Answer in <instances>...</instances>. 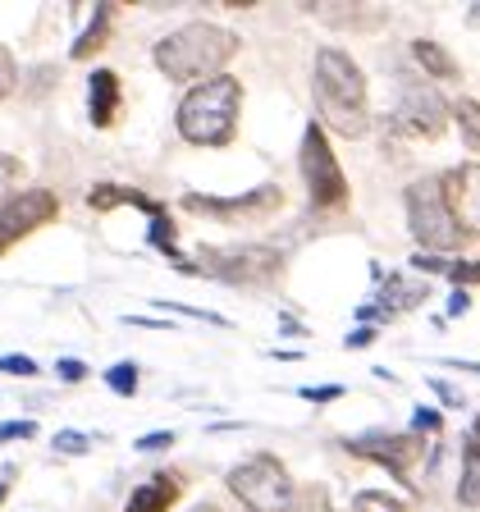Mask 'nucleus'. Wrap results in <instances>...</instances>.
I'll use <instances>...</instances> for the list:
<instances>
[{
    "label": "nucleus",
    "instance_id": "1",
    "mask_svg": "<svg viewBox=\"0 0 480 512\" xmlns=\"http://www.w3.org/2000/svg\"><path fill=\"white\" fill-rule=\"evenodd\" d=\"M316 106L320 119L343 133V138H362L371 128V115H366V78L357 69L348 51L339 46H325L316 55Z\"/></svg>",
    "mask_w": 480,
    "mask_h": 512
},
{
    "label": "nucleus",
    "instance_id": "2",
    "mask_svg": "<svg viewBox=\"0 0 480 512\" xmlns=\"http://www.w3.org/2000/svg\"><path fill=\"white\" fill-rule=\"evenodd\" d=\"M238 55V37L220 23H183L165 42H156L160 74L174 83H206Z\"/></svg>",
    "mask_w": 480,
    "mask_h": 512
},
{
    "label": "nucleus",
    "instance_id": "3",
    "mask_svg": "<svg viewBox=\"0 0 480 512\" xmlns=\"http://www.w3.org/2000/svg\"><path fill=\"white\" fill-rule=\"evenodd\" d=\"M238 101H243V83L229 74H215L183 96L174 124L192 147H224V142H234Z\"/></svg>",
    "mask_w": 480,
    "mask_h": 512
},
{
    "label": "nucleus",
    "instance_id": "4",
    "mask_svg": "<svg viewBox=\"0 0 480 512\" xmlns=\"http://www.w3.org/2000/svg\"><path fill=\"white\" fill-rule=\"evenodd\" d=\"M407 224H412L416 243L426 247L430 256L435 252H458L467 243L462 224L448 215L444 197H439V179H416L407 188Z\"/></svg>",
    "mask_w": 480,
    "mask_h": 512
},
{
    "label": "nucleus",
    "instance_id": "5",
    "mask_svg": "<svg viewBox=\"0 0 480 512\" xmlns=\"http://www.w3.org/2000/svg\"><path fill=\"white\" fill-rule=\"evenodd\" d=\"M229 490H234L252 512H288L293 508V480H288L284 462L270 458V453H256V458L238 462V467L229 471Z\"/></svg>",
    "mask_w": 480,
    "mask_h": 512
},
{
    "label": "nucleus",
    "instance_id": "6",
    "mask_svg": "<svg viewBox=\"0 0 480 512\" xmlns=\"http://www.w3.org/2000/svg\"><path fill=\"white\" fill-rule=\"evenodd\" d=\"M284 256L266 243H234V247H202V266L197 275H215L229 284H266L279 275Z\"/></svg>",
    "mask_w": 480,
    "mask_h": 512
},
{
    "label": "nucleus",
    "instance_id": "7",
    "mask_svg": "<svg viewBox=\"0 0 480 512\" xmlns=\"http://www.w3.org/2000/svg\"><path fill=\"white\" fill-rule=\"evenodd\" d=\"M302 174H307V188H311V202L316 206H343L348 202V179H343L339 160L330 151V138L320 124H307L302 133Z\"/></svg>",
    "mask_w": 480,
    "mask_h": 512
},
{
    "label": "nucleus",
    "instance_id": "8",
    "mask_svg": "<svg viewBox=\"0 0 480 512\" xmlns=\"http://www.w3.org/2000/svg\"><path fill=\"white\" fill-rule=\"evenodd\" d=\"M55 211H60L55 192H46V188H23V192H14L10 202L0 206V252H5V247H14L23 234H32V229L51 224Z\"/></svg>",
    "mask_w": 480,
    "mask_h": 512
},
{
    "label": "nucleus",
    "instance_id": "9",
    "mask_svg": "<svg viewBox=\"0 0 480 512\" xmlns=\"http://www.w3.org/2000/svg\"><path fill=\"white\" fill-rule=\"evenodd\" d=\"M444 96L426 83H403V101L394 110V128H403L407 138H439L444 128Z\"/></svg>",
    "mask_w": 480,
    "mask_h": 512
},
{
    "label": "nucleus",
    "instance_id": "10",
    "mask_svg": "<svg viewBox=\"0 0 480 512\" xmlns=\"http://www.w3.org/2000/svg\"><path fill=\"white\" fill-rule=\"evenodd\" d=\"M348 453L371 458V462H380V467H389L394 476H403V471L426 453V444L416 435H357V439H348Z\"/></svg>",
    "mask_w": 480,
    "mask_h": 512
},
{
    "label": "nucleus",
    "instance_id": "11",
    "mask_svg": "<svg viewBox=\"0 0 480 512\" xmlns=\"http://www.w3.org/2000/svg\"><path fill=\"white\" fill-rule=\"evenodd\" d=\"M476 183H480V165L476 160H467L462 170H453V174H444L439 179V197H444V206H448V215L462 224V234H476V220H480V211H476Z\"/></svg>",
    "mask_w": 480,
    "mask_h": 512
},
{
    "label": "nucleus",
    "instance_id": "12",
    "mask_svg": "<svg viewBox=\"0 0 480 512\" xmlns=\"http://www.w3.org/2000/svg\"><path fill=\"white\" fill-rule=\"evenodd\" d=\"M275 206H284V192L279 188H256L247 197H234V202H215V197H197V192L188 197V211H211V215H234V211L261 215V211H275Z\"/></svg>",
    "mask_w": 480,
    "mask_h": 512
},
{
    "label": "nucleus",
    "instance_id": "13",
    "mask_svg": "<svg viewBox=\"0 0 480 512\" xmlns=\"http://www.w3.org/2000/svg\"><path fill=\"white\" fill-rule=\"evenodd\" d=\"M174 499H179V476L160 471V476H151L147 485L128 494V512H170Z\"/></svg>",
    "mask_w": 480,
    "mask_h": 512
},
{
    "label": "nucleus",
    "instance_id": "14",
    "mask_svg": "<svg viewBox=\"0 0 480 512\" xmlns=\"http://www.w3.org/2000/svg\"><path fill=\"white\" fill-rule=\"evenodd\" d=\"M87 206L92 211H115V206H138V211H147L151 220L160 215V202H151L147 192H138V188H119V183H101V188H92L87 192Z\"/></svg>",
    "mask_w": 480,
    "mask_h": 512
},
{
    "label": "nucleus",
    "instance_id": "15",
    "mask_svg": "<svg viewBox=\"0 0 480 512\" xmlns=\"http://www.w3.org/2000/svg\"><path fill=\"white\" fill-rule=\"evenodd\" d=\"M115 110H119V74L96 69L92 74V124L106 128L110 119H115Z\"/></svg>",
    "mask_w": 480,
    "mask_h": 512
},
{
    "label": "nucleus",
    "instance_id": "16",
    "mask_svg": "<svg viewBox=\"0 0 480 512\" xmlns=\"http://www.w3.org/2000/svg\"><path fill=\"white\" fill-rule=\"evenodd\" d=\"M412 55H416V64L426 69V78H458V60L444 51L439 42H412Z\"/></svg>",
    "mask_w": 480,
    "mask_h": 512
},
{
    "label": "nucleus",
    "instance_id": "17",
    "mask_svg": "<svg viewBox=\"0 0 480 512\" xmlns=\"http://www.w3.org/2000/svg\"><path fill=\"white\" fill-rule=\"evenodd\" d=\"M421 298H426V288H421V284H407V279H389V284H384V293H380V307H384V316H394V311L421 307Z\"/></svg>",
    "mask_w": 480,
    "mask_h": 512
},
{
    "label": "nucleus",
    "instance_id": "18",
    "mask_svg": "<svg viewBox=\"0 0 480 512\" xmlns=\"http://www.w3.org/2000/svg\"><path fill=\"white\" fill-rule=\"evenodd\" d=\"M106 32H110V5H101V10H96V19H92V28L78 37L69 55H74V60H87L92 51H101V46H106Z\"/></svg>",
    "mask_w": 480,
    "mask_h": 512
},
{
    "label": "nucleus",
    "instance_id": "19",
    "mask_svg": "<svg viewBox=\"0 0 480 512\" xmlns=\"http://www.w3.org/2000/svg\"><path fill=\"white\" fill-rule=\"evenodd\" d=\"M458 499H462V508H476V503H480V458H476V444L467 448V476H462V485H458Z\"/></svg>",
    "mask_w": 480,
    "mask_h": 512
},
{
    "label": "nucleus",
    "instance_id": "20",
    "mask_svg": "<svg viewBox=\"0 0 480 512\" xmlns=\"http://www.w3.org/2000/svg\"><path fill=\"white\" fill-rule=\"evenodd\" d=\"M352 512H407L403 499H389L384 490H362L352 499Z\"/></svg>",
    "mask_w": 480,
    "mask_h": 512
},
{
    "label": "nucleus",
    "instance_id": "21",
    "mask_svg": "<svg viewBox=\"0 0 480 512\" xmlns=\"http://www.w3.org/2000/svg\"><path fill=\"white\" fill-rule=\"evenodd\" d=\"M106 384L115 389L119 398H133V394H138V366H133V362L110 366V371H106Z\"/></svg>",
    "mask_w": 480,
    "mask_h": 512
},
{
    "label": "nucleus",
    "instance_id": "22",
    "mask_svg": "<svg viewBox=\"0 0 480 512\" xmlns=\"http://www.w3.org/2000/svg\"><path fill=\"white\" fill-rule=\"evenodd\" d=\"M458 124H462V133H467V151H476L480 147V119H476V101H462L458 106Z\"/></svg>",
    "mask_w": 480,
    "mask_h": 512
},
{
    "label": "nucleus",
    "instance_id": "23",
    "mask_svg": "<svg viewBox=\"0 0 480 512\" xmlns=\"http://www.w3.org/2000/svg\"><path fill=\"white\" fill-rule=\"evenodd\" d=\"M87 448H92V439H87L83 430H60V435H55V453H69V458H83Z\"/></svg>",
    "mask_w": 480,
    "mask_h": 512
},
{
    "label": "nucleus",
    "instance_id": "24",
    "mask_svg": "<svg viewBox=\"0 0 480 512\" xmlns=\"http://www.w3.org/2000/svg\"><path fill=\"white\" fill-rule=\"evenodd\" d=\"M174 238H179L174 234V224L165 220V215H156V220H151V243H156L160 252H170V261H174Z\"/></svg>",
    "mask_w": 480,
    "mask_h": 512
},
{
    "label": "nucleus",
    "instance_id": "25",
    "mask_svg": "<svg viewBox=\"0 0 480 512\" xmlns=\"http://www.w3.org/2000/svg\"><path fill=\"white\" fill-rule=\"evenodd\" d=\"M14 83H19V64H14V55L0 46V96H10Z\"/></svg>",
    "mask_w": 480,
    "mask_h": 512
},
{
    "label": "nucleus",
    "instance_id": "26",
    "mask_svg": "<svg viewBox=\"0 0 480 512\" xmlns=\"http://www.w3.org/2000/svg\"><path fill=\"white\" fill-rule=\"evenodd\" d=\"M0 371L5 375H37V362L23 357V352H10V357H0Z\"/></svg>",
    "mask_w": 480,
    "mask_h": 512
},
{
    "label": "nucleus",
    "instance_id": "27",
    "mask_svg": "<svg viewBox=\"0 0 480 512\" xmlns=\"http://www.w3.org/2000/svg\"><path fill=\"white\" fill-rule=\"evenodd\" d=\"M174 444V430H151V435L138 439V453H160V448Z\"/></svg>",
    "mask_w": 480,
    "mask_h": 512
},
{
    "label": "nucleus",
    "instance_id": "28",
    "mask_svg": "<svg viewBox=\"0 0 480 512\" xmlns=\"http://www.w3.org/2000/svg\"><path fill=\"white\" fill-rule=\"evenodd\" d=\"M32 435H37L32 421H5V426H0V444H10V439H32Z\"/></svg>",
    "mask_w": 480,
    "mask_h": 512
},
{
    "label": "nucleus",
    "instance_id": "29",
    "mask_svg": "<svg viewBox=\"0 0 480 512\" xmlns=\"http://www.w3.org/2000/svg\"><path fill=\"white\" fill-rule=\"evenodd\" d=\"M307 403H339L343 398V384H325V389H302Z\"/></svg>",
    "mask_w": 480,
    "mask_h": 512
},
{
    "label": "nucleus",
    "instance_id": "30",
    "mask_svg": "<svg viewBox=\"0 0 480 512\" xmlns=\"http://www.w3.org/2000/svg\"><path fill=\"white\" fill-rule=\"evenodd\" d=\"M55 371H60V380H64V384H78V380H83V375H87V366L78 362V357H64V362L55 366Z\"/></svg>",
    "mask_w": 480,
    "mask_h": 512
},
{
    "label": "nucleus",
    "instance_id": "31",
    "mask_svg": "<svg viewBox=\"0 0 480 512\" xmlns=\"http://www.w3.org/2000/svg\"><path fill=\"white\" fill-rule=\"evenodd\" d=\"M430 389H435V394H439V398H444V403H448V407H467V398H462V394H458V389H453V384L435 380V384H430Z\"/></svg>",
    "mask_w": 480,
    "mask_h": 512
},
{
    "label": "nucleus",
    "instance_id": "32",
    "mask_svg": "<svg viewBox=\"0 0 480 512\" xmlns=\"http://www.w3.org/2000/svg\"><path fill=\"white\" fill-rule=\"evenodd\" d=\"M412 266H416V270H430V275H439V270H448V261H439V256L421 252V256H416V261H412Z\"/></svg>",
    "mask_w": 480,
    "mask_h": 512
},
{
    "label": "nucleus",
    "instance_id": "33",
    "mask_svg": "<svg viewBox=\"0 0 480 512\" xmlns=\"http://www.w3.org/2000/svg\"><path fill=\"white\" fill-rule=\"evenodd\" d=\"M462 311H471V293H467V288H458V293L448 298V316H462Z\"/></svg>",
    "mask_w": 480,
    "mask_h": 512
},
{
    "label": "nucleus",
    "instance_id": "34",
    "mask_svg": "<svg viewBox=\"0 0 480 512\" xmlns=\"http://www.w3.org/2000/svg\"><path fill=\"white\" fill-rule=\"evenodd\" d=\"M448 279H458V284H476V266L462 261V266H448Z\"/></svg>",
    "mask_w": 480,
    "mask_h": 512
},
{
    "label": "nucleus",
    "instance_id": "35",
    "mask_svg": "<svg viewBox=\"0 0 480 512\" xmlns=\"http://www.w3.org/2000/svg\"><path fill=\"white\" fill-rule=\"evenodd\" d=\"M416 430H430V435H435V430H439V412H426V407H421V412H416Z\"/></svg>",
    "mask_w": 480,
    "mask_h": 512
},
{
    "label": "nucleus",
    "instance_id": "36",
    "mask_svg": "<svg viewBox=\"0 0 480 512\" xmlns=\"http://www.w3.org/2000/svg\"><path fill=\"white\" fill-rule=\"evenodd\" d=\"M375 343V330H352L348 334V348H371Z\"/></svg>",
    "mask_w": 480,
    "mask_h": 512
},
{
    "label": "nucleus",
    "instance_id": "37",
    "mask_svg": "<svg viewBox=\"0 0 480 512\" xmlns=\"http://www.w3.org/2000/svg\"><path fill=\"white\" fill-rule=\"evenodd\" d=\"M311 512H330V508H325V494H320V490L311 494Z\"/></svg>",
    "mask_w": 480,
    "mask_h": 512
},
{
    "label": "nucleus",
    "instance_id": "38",
    "mask_svg": "<svg viewBox=\"0 0 480 512\" xmlns=\"http://www.w3.org/2000/svg\"><path fill=\"white\" fill-rule=\"evenodd\" d=\"M192 512H220V508H211V503H197V508H192Z\"/></svg>",
    "mask_w": 480,
    "mask_h": 512
},
{
    "label": "nucleus",
    "instance_id": "39",
    "mask_svg": "<svg viewBox=\"0 0 480 512\" xmlns=\"http://www.w3.org/2000/svg\"><path fill=\"white\" fill-rule=\"evenodd\" d=\"M5 494H10V485H0V499H5Z\"/></svg>",
    "mask_w": 480,
    "mask_h": 512
}]
</instances>
